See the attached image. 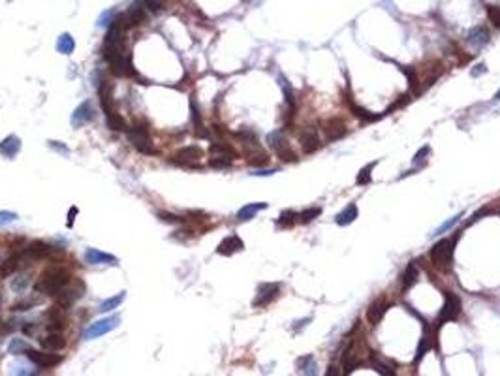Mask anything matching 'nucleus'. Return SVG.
Masks as SVG:
<instances>
[{"label": "nucleus", "mask_w": 500, "mask_h": 376, "mask_svg": "<svg viewBox=\"0 0 500 376\" xmlns=\"http://www.w3.org/2000/svg\"><path fill=\"white\" fill-rule=\"evenodd\" d=\"M72 279V273L64 267H51L47 271L42 273L40 282L36 284V291L45 293V295H57L62 288H66Z\"/></svg>", "instance_id": "1"}, {"label": "nucleus", "mask_w": 500, "mask_h": 376, "mask_svg": "<svg viewBox=\"0 0 500 376\" xmlns=\"http://www.w3.org/2000/svg\"><path fill=\"white\" fill-rule=\"evenodd\" d=\"M128 140L136 149L143 152V154H156V150L152 149L151 136H149V124L147 121H136L134 126L128 130Z\"/></svg>", "instance_id": "2"}, {"label": "nucleus", "mask_w": 500, "mask_h": 376, "mask_svg": "<svg viewBox=\"0 0 500 376\" xmlns=\"http://www.w3.org/2000/svg\"><path fill=\"white\" fill-rule=\"evenodd\" d=\"M365 350H367V344H365V340H361V338H354V340L350 342V346L346 348V352H344V356H342L344 373H354L359 365L365 363V359H367Z\"/></svg>", "instance_id": "3"}, {"label": "nucleus", "mask_w": 500, "mask_h": 376, "mask_svg": "<svg viewBox=\"0 0 500 376\" xmlns=\"http://www.w3.org/2000/svg\"><path fill=\"white\" fill-rule=\"evenodd\" d=\"M453 239H440L438 243L433 244L431 248V260L434 265L438 267H450V263L453 260Z\"/></svg>", "instance_id": "4"}, {"label": "nucleus", "mask_w": 500, "mask_h": 376, "mask_svg": "<svg viewBox=\"0 0 500 376\" xmlns=\"http://www.w3.org/2000/svg\"><path fill=\"white\" fill-rule=\"evenodd\" d=\"M269 145H271V149L276 152V156L282 160V162H297V154L290 149V145H288V141L284 140V136L280 132H273V134H269Z\"/></svg>", "instance_id": "5"}, {"label": "nucleus", "mask_w": 500, "mask_h": 376, "mask_svg": "<svg viewBox=\"0 0 500 376\" xmlns=\"http://www.w3.org/2000/svg\"><path fill=\"white\" fill-rule=\"evenodd\" d=\"M461 314V299L455 295V293H446V301H444V307L440 309V314H438V326H444L446 322H452L457 316Z\"/></svg>", "instance_id": "6"}, {"label": "nucleus", "mask_w": 500, "mask_h": 376, "mask_svg": "<svg viewBox=\"0 0 500 376\" xmlns=\"http://www.w3.org/2000/svg\"><path fill=\"white\" fill-rule=\"evenodd\" d=\"M83 293H85V284L81 281H74V286L68 284L66 288H62V290L58 291L57 303L58 305H62V307H66V309H70L77 299L83 297Z\"/></svg>", "instance_id": "7"}, {"label": "nucleus", "mask_w": 500, "mask_h": 376, "mask_svg": "<svg viewBox=\"0 0 500 376\" xmlns=\"http://www.w3.org/2000/svg\"><path fill=\"white\" fill-rule=\"evenodd\" d=\"M278 291H280V286H278V284H273V282L262 284V286L258 288V293H256L252 305H254L256 309H258V307H267L269 303H273V301L278 297Z\"/></svg>", "instance_id": "8"}, {"label": "nucleus", "mask_w": 500, "mask_h": 376, "mask_svg": "<svg viewBox=\"0 0 500 376\" xmlns=\"http://www.w3.org/2000/svg\"><path fill=\"white\" fill-rule=\"evenodd\" d=\"M119 326V318L117 316H111V318H104V320H98L94 324H91V328H87L85 338H96V337H102L105 333H109V331H113L115 328Z\"/></svg>", "instance_id": "9"}, {"label": "nucleus", "mask_w": 500, "mask_h": 376, "mask_svg": "<svg viewBox=\"0 0 500 376\" xmlns=\"http://www.w3.org/2000/svg\"><path fill=\"white\" fill-rule=\"evenodd\" d=\"M147 15H149V9L145 8V4H143V0H136L130 9L124 13V17H126V25L128 28L132 27H139L143 25L145 21H147Z\"/></svg>", "instance_id": "10"}, {"label": "nucleus", "mask_w": 500, "mask_h": 376, "mask_svg": "<svg viewBox=\"0 0 500 376\" xmlns=\"http://www.w3.org/2000/svg\"><path fill=\"white\" fill-rule=\"evenodd\" d=\"M25 356L29 357V359L32 361V363H34V365L44 367V369L57 367L58 363L62 361V357L57 356V354H44V352H38V350H30V348H27V350H25Z\"/></svg>", "instance_id": "11"}, {"label": "nucleus", "mask_w": 500, "mask_h": 376, "mask_svg": "<svg viewBox=\"0 0 500 376\" xmlns=\"http://www.w3.org/2000/svg\"><path fill=\"white\" fill-rule=\"evenodd\" d=\"M66 310H68L66 307H62V305H58V303L57 305H53V307H49V310H47L49 331H60V329L66 328V322H68Z\"/></svg>", "instance_id": "12"}, {"label": "nucleus", "mask_w": 500, "mask_h": 376, "mask_svg": "<svg viewBox=\"0 0 500 376\" xmlns=\"http://www.w3.org/2000/svg\"><path fill=\"white\" fill-rule=\"evenodd\" d=\"M98 94H100V103H102V109H104L105 117H107V115H111V113H115L113 85L109 83L107 79H102V81H100Z\"/></svg>", "instance_id": "13"}, {"label": "nucleus", "mask_w": 500, "mask_h": 376, "mask_svg": "<svg viewBox=\"0 0 500 376\" xmlns=\"http://www.w3.org/2000/svg\"><path fill=\"white\" fill-rule=\"evenodd\" d=\"M94 119V109H92V103L91 102H83V103H79L77 105L76 109H74V113H72V126H76V128H79V126H83V124H87L89 121H92Z\"/></svg>", "instance_id": "14"}, {"label": "nucleus", "mask_w": 500, "mask_h": 376, "mask_svg": "<svg viewBox=\"0 0 500 376\" xmlns=\"http://www.w3.org/2000/svg\"><path fill=\"white\" fill-rule=\"evenodd\" d=\"M60 252L58 248H53L49 243H44V241H32V243L25 248V254L34 258V260H42V258H49L51 254Z\"/></svg>", "instance_id": "15"}, {"label": "nucleus", "mask_w": 500, "mask_h": 376, "mask_svg": "<svg viewBox=\"0 0 500 376\" xmlns=\"http://www.w3.org/2000/svg\"><path fill=\"white\" fill-rule=\"evenodd\" d=\"M321 130L327 136V140H340L346 134V126L340 119H327L321 122Z\"/></svg>", "instance_id": "16"}, {"label": "nucleus", "mask_w": 500, "mask_h": 376, "mask_svg": "<svg viewBox=\"0 0 500 376\" xmlns=\"http://www.w3.org/2000/svg\"><path fill=\"white\" fill-rule=\"evenodd\" d=\"M299 141H301V147L307 154H311L314 150L320 147V138H318V130L316 128H305L299 136Z\"/></svg>", "instance_id": "17"}, {"label": "nucleus", "mask_w": 500, "mask_h": 376, "mask_svg": "<svg viewBox=\"0 0 500 376\" xmlns=\"http://www.w3.org/2000/svg\"><path fill=\"white\" fill-rule=\"evenodd\" d=\"M203 156V150L199 149L198 145H188V147H182V149L177 150L175 158L181 164H188V166H194V162H198L199 158Z\"/></svg>", "instance_id": "18"}, {"label": "nucleus", "mask_w": 500, "mask_h": 376, "mask_svg": "<svg viewBox=\"0 0 500 376\" xmlns=\"http://www.w3.org/2000/svg\"><path fill=\"white\" fill-rule=\"evenodd\" d=\"M243 248H245V243H243L237 235H229V237H226L222 243L218 244L217 252L220 254V256H231V254H235V252H241Z\"/></svg>", "instance_id": "19"}, {"label": "nucleus", "mask_w": 500, "mask_h": 376, "mask_svg": "<svg viewBox=\"0 0 500 376\" xmlns=\"http://www.w3.org/2000/svg\"><path fill=\"white\" fill-rule=\"evenodd\" d=\"M387 305L382 299H376L374 303H370V307L367 309V322L370 326H378L384 316H386Z\"/></svg>", "instance_id": "20"}, {"label": "nucleus", "mask_w": 500, "mask_h": 376, "mask_svg": "<svg viewBox=\"0 0 500 376\" xmlns=\"http://www.w3.org/2000/svg\"><path fill=\"white\" fill-rule=\"evenodd\" d=\"M21 150V140L17 136H8L6 140L0 141V154L6 158H13Z\"/></svg>", "instance_id": "21"}, {"label": "nucleus", "mask_w": 500, "mask_h": 376, "mask_svg": "<svg viewBox=\"0 0 500 376\" xmlns=\"http://www.w3.org/2000/svg\"><path fill=\"white\" fill-rule=\"evenodd\" d=\"M466 40H468V44L474 46V47L485 46V44L489 42V30H487L485 27H474V28H470V32H468Z\"/></svg>", "instance_id": "22"}, {"label": "nucleus", "mask_w": 500, "mask_h": 376, "mask_svg": "<svg viewBox=\"0 0 500 376\" xmlns=\"http://www.w3.org/2000/svg\"><path fill=\"white\" fill-rule=\"evenodd\" d=\"M85 260L89 263H92V265H98V263H115V256L113 254L102 252L98 248H87Z\"/></svg>", "instance_id": "23"}, {"label": "nucleus", "mask_w": 500, "mask_h": 376, "mask_svg": "<svg viewBox=\"0 0 500 376\" xmlns=\"http://www.w3.org/2000/svg\"><path fill=\"white\" fill-rule=\"evenodd\" d=\"M40 342H42V346L45 348V350H53V352H55V350L58 352V350H62V348L66 346V338L62 337L58 331H55V333H49L47 337L42 338Z\"/></svg>", "instance_id": "24"}, {"label": "nucleus", "mask_w": 500, "mask_h": 376, "mask_svg": "<svg viewBox=\"0 0 500 376\" xmlns=\"http://www.w3.org/2000/svg\"><path fill=\"white\" fill-rule=\"evenodd\" d=\"M21 256H23V254L15 252L13 256H10L8 260H4V262L0 263V277H2V279H6V277H10V275H13V273L17 271V267H19V263H21Z\"/></svg>", "instance_id": "25"}, {"label": "nucleus", "mask_w": 500, "mask_h": 376, "mask_svg": "<svg viewBox=\"0 0 500 376\" xmlns=\"http://www.w3.org/2000/svg\"><path fill=\"white\" fill-rule=\"evenodd\" d=\"M267 203H248L245 205L243 209H239V213H237V220L239 222H246V220H252L256 216V213H260V211H264Z\"/></svg>", "instance_id": "26"}, {"label": "nucleus", "mask_w": 500, "mask_h": 376, "mask_svg": "<svg viewBox=\"0 0 500 376\" xmlns=\"http://www.w3.org/2000/svg\"><path fill=\"white\" fill-rule=\"evenodd\" d=\"M190 111H192V122H194V128H196V134H198L199 138H207L209 134L203 130V122H201V115H199V107H198V102H196V98L192 96L190 98Z\"/></svg>", "instance_id": "27"}, {"label": "nucleus", "mask_w": 500, "mask_h": 376, "mask_svg": "<svg viewBox=\"0 0 500 376\" xmlns=\"http://www.w3.org/2000/svg\"><path fill=\"white\" fill-rule=\"evenodd\" d=\"M356 218H358V205H356V203H350V205L344 207V211H340L339 215H337L335 222L339 226H348V224H352Z\"/></svg>", "instance_id": "28"}, {"label": "nucleus", "mask_w": 500, "mask_h": 376, "mask_svg": "<svg viewBox=\"0 0 500 376\" xmlns=\"http://www.w3.org/2000/svg\"><path fill=\"white\" fill-rule=\"evenodd\" d=\"M57 49H58V53H62V55H70V53H74V49H76V42H74V38L70 36L68 32L60 34L58 40H57Z\"/></svg>", "instance_id": "29"}, {"label": "nucleus", "mask_w": 500, "mask_h": 376, "mask_svg": "<svg viewBox=\"0 0 500 376\" xmlns=\"http://www.w3.org/2000/svg\"><path fill=\"white\" fill-rule=\"evenodd\" d=\"M124 297H126V291H121L119 295H113V297H109V299L102 301L98 310H100V312H109V310H113V309H119V305L124 301Z\"/></svg>", "instance_id": "30"}, {"label": "nucleus", "mask_w": 500, "mask_h": 376, "mask_svg": "<svg viewBox=\"0 0 500 376\" xmlns=\"http://www.w3.org/2000/svg\"><path fill=\"white\" fill-rule=\"evenodd\" d=\"M105 119H107V126H109V128H111L113 132H126V130H128V126H126V121H124L123 117H121V115H119L117 111L111 113V115H107Z\"/></svg>", "instance_id": "31"}, {"label": "nucleus", "mask_w": 500, "mask_h": 376, "mask_svg": "<svg viewBox=\"0 0 500 376\" xmlns=\"http://www.w3.org/2000/svg\"><path fill=\"white\" fill-rule=\"evenodd\" d=\"M417 281V267H415L414 263H410L408 267H406L405 275H403V290H408V288H412Z\"/></svg>", "instance_id": "32"}, {"label": "nucleus", "mask_w": 500, "mask_h": 376, "mask_svg": "<svg viewBox=\"0 0 500 376\" xmlns=\"http://www.w3.org/2000/svg\"><path fill=\"white\" fill-rule=\"evenodd\" d=\"M431 346H433V335L431 333H427V335H423V338H421V342H419V346H417V354H415V363H419L421 361V357L431 350Z\"/></svg>", "instance_id": "33"}, {"label": "nucleus", "mask_w": 500, "mask_h": 376, "mask_svg": "<svg viewBox=\"0 0 500 376\" xmlns=\"http://www.w3.org/2000/svg\"><path fill=\"white\" fill-rule=\"evenodd\" d=\"M374 166H376V162H372V164H368V166H365V168L359 169L358 177H356V183H358L359 187H363V185H368V183H370V179H372L370 171H372V168H374Z\"/></svg>", "instance_id": "34"}, {"label": "nucleus", "mask_w": 500, "mask_h": 376, "mask_svg": "<svg viewBox=\"0 0 500 376\" xmlns=\"http://www.w3.org/2000/svg\"><path fill=\"white\" fill-rule=\"evenodd\" d=\"M209 150H211V152H220V154H224V156H231V158L237 156V152L233 150L231 145H227V143H220V141H218V143H213V145L209 147Z\"/></svg>", "instance_id": "35"}, {"label": "nucleus", "mask_w": 500, "mask_h": 376, "mask_svg": "<svg viewBox=\"0 0 500 376\" xmlns=\"http://www.w3.org/2000/svg\"><path fill=\"white\" fill-rule=\"evenodd\" d=\"M248 164L250 166H267L269 164V156L265 154V152H262V150H256V152H250L248 154Z\"/></svg>", "instance_id": "36"}, {"label": "nucleus", "mask_w": 500, "mask_h": 376, "mask_svg": "<svg viewBox=\"0 0 500 376\" xmlns=\"http://www.w3.org/2000/svg\"><path fill=\"white\" fill-rule=\"evenodd\" d=\"M295 218H299V216L295 215L293 211H284L282 215L278 216L276 224H278V228H292L295 224Z\"/></svg>", "instance_id": "37"}, {"label": "nucleus", "mask_w": 500, "mask_h": 376, "mask_svg": "<svg viewBox=\"0 0 500 376\" xmlns=\"http://www.w3.org/2000/svg\"><path fill=\"white\" fill-rule=\"evenodd\" d=\"M209 166L215 169H226L231 166V156H224V154H220V156H215V158L209 160Z\"/></svg>", "instance_id": "38"}, {"label": "nucleus", "mask_w": 500, "mask_h": 376, "mask_svg": "<svg viewBox=\"0 0 500 376\" xmlns=\"http://www.w3.org/2000/svg\"><path fill=\"white\" fill-rule=\"evenodd\" d=\"M348 105H350V109L354 111V115L359 117V119H365V121H376L378 119V115H370V111L363 109V107H359V105H356L354 102H348Z\"/></svg>", "instance_id": "39"}, {"label": "nucleus", "mask_w": 500, "mask_h": 376, "mask_svg": "<svg viewBox=\"0 0 500 376\" xmlns=\"http://www.w3.org/2000/svg\"><path fill=\"white\" fill-rule=\"evenodd\" d=\"M321 215V207H311V209H305L301 215H299V220H301L303 224H309L312 222L316 216Z\"/></svg>", "instance_id": "40"}, {"label": "nucleus", "mask_w": 500, "mask_h": 376, "mask_svg": "<svg viewBox=\"0 0 500 376\" xmlns=\"http://www.w3.org/2000/svg\"><path fill=\"white\" fill-rule=\"evenodd\" d=\"M297 367H299V371H301V373L314 375V359H312L311 356L301 357V359H299V363H297Z\"/></svg>", "instance_id": "41"}, {"label": "nucleus", "mask_w": 500, "mask_h": 376, "mask_svg": "<svg viewBox=\"0 0 500 376\" xmlns=\"http://www.w3.org/2000/svg\"><path fill=\"white\" fill-rule=\"evenodd\" d=\"M487 17L493 23V27L500 28V6H487Z\"/></svg>", "instance_id": "42"}, {"label": "nucleus", "mask_w": 500, "mask_h": 376, "mask_svg": "<svg viewBox=\"0 0 500 376\" xmlns=\"http://www.w3.org/2000/svg\"><path fill=\"white\" fill-rule=\"evenodd\" d=\"M370 365H372V369L376 371L378 375H382V376H391L393 373H395V371H391L389 367L384 365L382 361H376V359H372V361H370Z\"/></svg>", "instance_id": "43"}, {"label": "nucleus", "mask_w": 500, "mask_h": 376, "mask_svg": "<svg viewBox=\"0 0 500 376\" xmlns=\"http://www.w3.org/2000/svg\"><path fill=\"white\" fill-rule=\"evenodd\" d=\"M158 218H160L162 222H168V224H182L184 222L182 216L171 215V213H158Z\"/></svg>", "instance_id": "44"}, {"label": "nucleus", "mask_w": 500, "mask_h": 376, "mask_svg": "<svg viewBox=\"0 0 500 376\" xmlns=\"http://www.w3.org/2000/svg\"><path fill=\"white\" fill-rule=\"evenodd\" d=\"M429 150H431V149H429V147L425 145V147H421V149H419V150H417V152H415V156H414V164H415V166H421L423 162H427V156H429Z\"/></svg>", "instance_id": "45"}, {"label": "nucleus", "mask_w": 500, "mask_h": 376, "mask_svg": "<svg viewBox=\"0 0 500 376\" xmlns=\"http://www.w3.org/2000/svg\"><path fill=\"white\" fill-rule=\"evenodd\" d=\"M111 21H113V11H105V13H102V15H100L98 23H96V27H98V28L109 27V25H111Z\"/></svg>", "instance_id": "46"}, {"label": "nucleus", "mask_w": 500, "mask_h": 376, "mask_svg": "<svg viewBox=\"0 0 500 376\" xmlns=\"http://www.w3.org/2000/svg\"><path fill=\"white\" fill-rule=\"evenodd\" d=\"M143 4L151 13H158L162 9V0H143Z\"/></svg>", "instance_id": "47"}, {"label": "nucleus", "mask_w": 500, "mask_h": 376, "mask_svg": "<svg viewBox=\"0 0 500 376\" xmlns=\"http://www.w3.org/2000/svg\"><path fill=\"white\" fill-rule=\"evenodd\" d=\"M15 218H17L15 213H10V211H0V226L10 224V222H13Z\"/></svg>", "instance_id": "48"}, {"label": "nucleus", "mask_w": 500, "mask_h": 376, "mask_svg": "<svg viewBox=\"0 0 500 376\" xmlns=\"http://www.w3.org/2000/svg\"><path fill=\"white\" fill-rule=\"evenodd\" d=\"M461 216H462L461 213H459V215H457V216H453V218H452V220H450V222H446V224H444V226H440V228H438V230L434 232V235H440V234H444L446 230H450V228H452V226L455 224V222H457V220H459Z\"/></svg>", "instance_id": "49"}, {"label": "nucleus", "mask_w": 500, "mask_h": 376, "mask_svg": "<svg viewBox=\"0 0 500 376\" xmlns=\"http://www.w3.org/2000/svg\"><path fill=\"white\" fill-rule=\"evenodd\" d=\"M77 213H79V209H77V207H72V209L68 211V228H72V226H74V220H76Z\"/></svg>", "instance_id": "50"}, {"label": "nucleus", "mask_w": 500, "mask_h": 376, "mask_svg": "<svg viewBox=\"0 0 500 376\" xmlns=\"http://www.w3.org/2000/svg\"><path fill=\"white\" fill-rule=\"evenodd\" d=\"M21 350H25V344H23L21 340H11L10 352H13V354H19Z\"/></svg>", "instance_id": "51"}, {"label": "nucleus", "mask_w": 500, "mask_h": 376, "mask_svg": "<svg viewBox=\"0 0 500 376\" xmlns=\"http://www.w3.org/2000/svg\"><path fill=\"white\" fill-rule=\"evenodd\" d=\"M34 305H36L34 301H29V303H17V305H15L11 310H29L30 307H34Z\"/></svg>", "instance_id": "52"}, {"label": "nucleus", "mask_w": 500, "mask_h": 376, "mask_svg": "<svg viewBox=\"0 0 500 376\" xmlns=\"http://www.w3.org/2000/svg\"><path fill=\"white\" fill-rule=\"evenodd\" d=\"M483 72H487V66H485V64H478V66H476V68H474V70H472L470 74L474 75V77H476V75L483 74Z\"/></svg>", "instance_id": "53"}, {"label": "nucleus", "mask_w": 500, "mask_h": 376, "mask_svg": "<svg viewBox=\"0 0 500 376\" xmlns=\"http://www.w3.org/2000/svg\"><path fill=\"white\" fill-rule=\"evenodd\" d=\"M51 147H55V149H60V150H62V152H64V154H66V152H68V149H66V147H64V145H60V143H58V145H57V141H51Z\"/></svg>", "instance_id": "54"}, {"label": "nucleus", "mask_w": 500, "mask_h": 376, "mask_svg": "<svg viewBox=\"0 0 500 376\" xmlns=\"http://www.w3.org/2000/svg\"><path fill=\"white\" fill-rule=\"evenodd\" d=\"M273 173H276V169H269V171H256V173H252V175H273Z\"/></svg>", "instance_id": "55"}, {"label": "nucleus", "mask_w": 500, "mask_h": 376, "mask_svg": "<svg viewBox=\"0 0 500 376\" xmlns=\"http://www.w3.org/2000/svg\"><path fill=\"white\" fill-rule=\"evenodd\" d=\"M327 376H333V375H339V371H337V367H329V371L325 373Z\"/></svg>", "instance_id": "56"}, {"label": "nucleus", "mask_w": 500, "mask_h": 376, "mask_svg": "<svg viewBox=\"0 0 500 376\" xmlns=\"http://www.w3.org/2000/svg\"><path fill=\"white\" fill-rule=\"evenodd\" d=\"M23 331H25L27 335H32V331H34V326H25V328H23Z\"/></svg>", "instance_id": "57"}, {"label": "nucleus", "mask_w": 500, "mask_h": 376, "mask_svg": "<svg viewBox=\"0 0 500 376\" xmlns=\"http://www.w3.org/2000/svg\"><path fill=\"white\" fill-rule=\"evenodd\" d=\"M495 100H500V89H499V93L495 94Z\"/></svg>", "instance_id": "58"}]
</instances>
